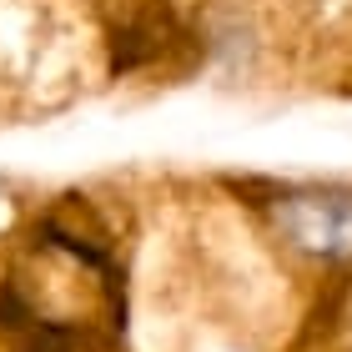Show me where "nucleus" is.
<instances>
[{"label":"nucleus","instance_id":"obj_1","mask_svg":"<svg viewBox=\"0 0 352 352\" xmlns=\"http://www.w3.org/2000/svg\"><path fill=\"white\" fill-rule=\"evenodd\" d=\"M257 206L292 252L312 262H352V186H272Z\"/></svg>","mask_w":352,"mask_h":352},{"label":"nucleus","instance_id":"obj_2","mask_svg":"<svg viewBox=\"0 0 352 352\" xmlns=\"http://www.w3.org/2000/svg\"><path fill=\"white\" fill-rule=\"evenodd\" d=\"M0 221H6V191H0Z\"/></svg>","mask_w":352,"mask_h":352}]
</instances>
